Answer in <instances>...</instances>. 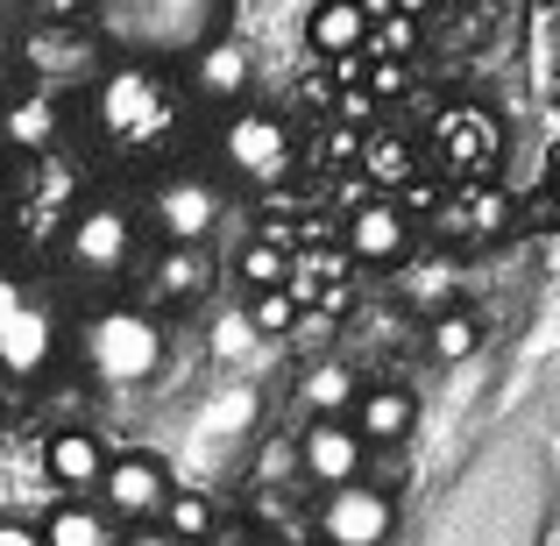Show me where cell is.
<instances>
[{"instance_id": "obj_5", "label": "cell", "mask_w": 560, "mask_h": 546, "mask_svg": "<svg viewBox=\"0 0 560 546\" xmlns=\"http://www.w3.org/2000/svg\"><path fill=\"white\" fill-rule=\"evenodd\" d=\"M220 164L234 171L242 185H284L291 178V164H299V142H291V128H284V114H270V107H242L228 128H220Z\"/></svg>"}, {"instance_id": "obj_18", "label": "cell", "mask_w": 560, "mask_h": 546, "mask_svg": "<svg viewBox=\"0 0 560 546\" xmlns=\"http://www.w3.org/2000/svg\"><path fill=\"white\" fill-rule=\"evenodd\" d=\"M433 156L454 171V178H476V171H490V156H497V128L482 121V114H447V128H433Z\"/></svg>"}, {"instance_id": "obj_32", "label": "cell", "mask_w": 560, "mask_h": 546, "mask_svg": "<svg viewBox=\"0 0 560 546\" xmlns=\"http://www.w3.org/2000/svg\"><path fill=\"white\" fill-rule=\"evenodd\" d=\"M0 546H43L28 525H14V519H0Z\"/></svg>"}, {"instance_id": "obj_3", "label": "cell", "mask_w": 560, "mask_h": 546, "mask_svg": "<svg viewBox=\"0 0 560 546\" xmlns=\"http://www.w3.org/2000/svg\"><path fill=\"white\" fill-rule=\"evenodd\" d=\"M85 369L107 391H136L164 369V327L142 305H107V313L85 320Z\"/></svg>"}, {"instance_id": "obj_8", "label": "cell", "mask_w": 560, "mask_h": 546, "mask_svg": "<svg viewBox=\"0 0 560 546\" xmlns=\"http://www.w3.org/2000/svg\"><path fill=\"white\" fill-rule=\"evenodd\" d=\"M150 228L164 234L171 248H199L206 234L220 228V191H213V178H199V171L164 178V185L150 191Z\"/></svg>"}, {"instance_id": "obj_25", "label": "cell", "mask_w": 560, "mask_h": 546, "mask_svg": "<svg viewBox=\"0 0 560 546\" xmlns=\"http://www.w3.org/2000/svg\"><path fill=\"white\" fill-rule=\"evenodd\" d=\"M206 291V256L199 248H171V256H156V299L164 305H185Z\"/></svg>"}, {"instance_id": "obj_23", "label": "cell", "mask_w": 560, "mask_h": 546, "mask_svg": "<svg viewBox=\"0 0 560 546\" xmlns=\"http://www.w3.org/2000/svg\"><path fill=\"white\" fill-rule=\"evenodd\" d=\"M213 504H206L199 490H171V504H164V519H156V533L164 539H178V546H199V539H213Z\"/></svg>"}, {"instance_id": "obj_2", "label": "cell", "mask_w": 560, "mask_h": 546, "mask_svg": "<svg viewBox=\"0 0 560 546\" xmlns=\"http://www.w3.org/2000/svg\"><path fill=\"white\" fill-rule=\"evenodd\" d=\"M121 43L136 65L156 57H191L199 43L228 36V0H114L100 14V43Z\"/></svg>"}, {"instance_id": "obj_27", "label": "cell", "mask_w": 560, "mask_h": 546, "mask_svg": "<svg viewBox=\"0 0 560 546\" xmlns=\"http://www.w3.org/2000/svg\"><path fill=\"white\" fill-rule=\"evenodd\" d=\"M248 320H256V334H291L299 327V299L291 291H248Z\"/></svg>"}, {"instance_id": "obj_15", "label": "cell", "mask_w": 560, "mask_h": 546, "mask_svg": "<svg viewBox=\"0 0 560 546\" xmlns=\"http://www.w3.org/2000/svg\"><path fill=\"white\" fill-rule=\"evenodd\" d=\"M248 79H256V57H248L242 36H213L191 50V93L199 100H242Z\"/></svg>"}, {"instance_id": "obj_6", "label": "cell", "mask_w": 560, "mask_h": 546, "mask_svg": "<svg viewBox=\"0 0 560 546\" xmlns=\"http://www.w3.org/2000/svg\"><path fill=\"white\" fill-rule=\"evenodd\" d=\"M65 263L79 277H121L136 263V220H128V206L79 199V213L65 228Z\"/></svg>"}, {"instance_id": "obj_20", "label": "cell", "mask_w": 560, "mask_h": 546, "mask_svg": "<svg viewBox=\"0 0 560 546\" xmlns=\"http://www.w3.org/2000/svg\"><path fill=\"white\" fill-rule=\"evenodd\" d=\"M28 191H22V213L28 220H43V228H50V213H57V199H71V191H79V171L65 164V156H28Z\"/></svg>"}, {"instance_id": "obj_17", "label": "cell", "mask_w": 560, "mask_h": 546, "mask_svg": "<svg viewBox=\"0 0 560 546\" xmlns=\"http://www.w3.org/2000/svg\"><path fill=\"white\" fill-rule=\"evenodd\" d=\"M100 468H107V448H100V433H85V426H65V433L43 440V476H50L57 490H100Z\"/></svg>"}, {"instance_id": "obj_24", "label": "cell", "mask_w": 560, "mask_h": 546, "mask_svg": "<svg viewBox=\"0 0 560 546\" xmlns=\"http://www.w3.org/2000/svg\"><path fill=\"white\" fill-rule=\"evenodd\" d=\"M234 270H242V284H248V291H284V277H291V248L277 242V234H256V242L242 248V263H234Z\"/></svg>"}, {"instance_id": "obj_33", "label": "cell", "mask_w": 560, "mask_h": 546, "mask_svg": "<svg viewBox=\"0 0 560 546\" xmlns=\"http://www.w3.org/2000/svg\"><path fill=\"white\" fill-rule=\"evenodd\" d=\"M121 546H178V539H164V533H136V539H121Z\"/></svg>"}, {"instance_id": "obj_12", "label": "cell", "mask_w": 560, "mask_h": 546, "mask_svg": "<svg viewBox=\"0 0 560 546\" xmlns=\"http://www.w3.org/2000/svg\"><path fill=\"white\" fill-rule=\"evenodd\" d=\"M348 411H355L348 426H355L362 448H397V440L419 426V397H411L405 383H362V397Z\"/></svg>"}, {"instance_id": "obj_29", "label": "cell", "mask_w": 560, "mask_h": 546, "mask_svg": "<svg viewBox=\"0 0 560 546\" xmlns=\"http://www.w3.org/2000/svg\"><path fill=\"white\" fill-rule=\"evenodd\" d=\"M370 171H376L383 185H405V178H411V150H405L397 136H376V142H370Z\"/></svg>"}, {"instance_id": "obj_11", "label": "cell", "mask_w": 560, "mask_h": 546, "mask_svg": "<svg viewBox=\"0 0 560 546\" xmlns=\"http://www.w3.org/2000/svg\"><path fill=\"white\" fill-rule=\"evenodd\" d=\"M411 256V213L397 199H370L348 213V263H370V270H397Z\"/></svg>"}, {"instance_id": "obj_16", "label": "cell", "mask_w": 560, "mask_h": 546, "mask_svg": "<svg viewBox=\"0 0 560 546\" xmlns=\"http://www.w3.org/2000/svg\"><path fill=\"white\" fill-rule=\"evenodd\" d=\"M305 43H313V57H327V65H348V57L370 43V8H362V0H313Z\"/></svg>"}, {"instance_id": "obj_9", "label": "cell", "mask_w": 560, "mask_h": 546, "mask_svg": "<svg viewBox=\"0 0 560 546\" xmlns=\"http://www.w3.org/2000/svg\"><path fill=\"white\" fill-rule=\"evenodd\" d=\"M390 533H397L390 490L348 483V490H327V504H319V539L327 546H383Z\"/></svg>"}, {"instance_id": "obj_14", "label": "cell", "mask_w": 560, "mask_h": 546, "mask_svg": "<svg viewBox=\"0 0 560 546\" xmlns=\"http://www.w3.org/2000/svg\"><path fill=\"white\" fill-rule=\"evenodd\" d=\"M57 136H65V107H57L50 93H36V85L14 93L8 107H0V142H8L22 164H28V156H50Z\"/></svg>"}, {"instance_id": "obj_30", "label": "cell", "mask_w": 560, "mask_h": 546, "mask_svg": "<svg viewBox=\"0 0 560 546\" xmlns=\"http://www.w3.org/2000/svg\"><path fill=\"white\" fill-rule=\"evenodd\" d=\"M22 299H28V291H22V284H14V277H8V270H0V327H8V320H14V313H22Z\"/></svg>"}, {"instance_id": "obj_35", "label": "cell", "mask_w": 560, "mask_h": 546, "mask_svg": "<svg viewBox=\"0 0 560 546\" xmlns=\"http://www.w3.org/2000/svg\"><path fill=\"white\" fill-rule=\"evenodd\" d=\"M107 8H114V0H107Z\"/></svg>"}, {"instance_id": "obj_22", "label": "cell", "mask_w": 560, "mask_h": 546, "mask_svg": "<svg viewBox=\"0 0 560 546\" xmlns=\"http://www.w3.org/2000/svg\"><path fill=\"white\" fill-rule=\"evenodd\" d=\"M43 546H121L114 539V519L100 504H65V511H50V525L36 533Z\"/></svg>"}, {"instance_id": "obj_4", "label": "cell", "mask_w": 560, "mask_h": 546, "mask_svg": "<svg viewBox=\"0 0 560 546\" xmlns=\"http://www.w3.org/2000/svg\"><path fill=\"white\" fill-rule=\"evenodd\" d=\"M22 71L36 93H79V85H93L100 71H107V43L93 36L85 22H36L22 36Z\"/></svg>"}, {"instance_id": "obj_26", "label": "cell", "mask_w": 560, "mask_h": 546, "mask_svg": "<svg viewBox=\"0 0 560 546\" xmlns=\"http://www.w3.org/2000/svg\"><path fill=\"white\" fill-rule=\"evenodd\" d=\"M440 228L447 234H490V228H504V191H482V185H468L462 199L440 213Z\"/></svg>"}, {"instance_id": "obj_31", "label": "cell", "mask_w": 560, "mask_h": 546, "mask_svg": "<svg viewBox=\"0 0 560 546\" xmlns=\"http://www.w3.org/2000/svg\"><path fill=\"white\" fill-rule=\"evenodd\" d=\"M85 0H43V22H79Z\"/></svg>"}, {"instance_id": "obj_1", "label": "cell", "mask_w": 560, "mask_h": 546, "mask_svg": "<svg viewBox=\"0 0 560 546\" xmlns=\"http://www.w3.org/2000/svg\"><path fill=\"white\" fill-rule=\"evenodd\" d=\"M85 93H93L100 136H107L121 156H142V150H156V142L178 136L185 93H178V85H171L156 65H136V57H121V65H107L93 85H85Z\"/></svg>"}, {"instance_id": "obj_13", "label": "cell", "mask_w": 560, "mask_h": 546, "mask_svg": "<svg viewBox=\"0 0 560 546\" xmlns=\"http://www.w3.org/2000/svg\"><path fill=\"white\" fill-rule=\"evenodd\" d=\"M57 356V313L43 299H22V313L0 327V376H43Z\"/></svg>"}, {"instance_id": "obj_19", "label": "cell", "mask_w": 560, "mask_h": 546, "mask_svg": "<svg viewBox=\"0 0 560 546\" xmlns=\"http://www.w3.org/2000/svg\"><path fill=\"white\" fill-rule=\"evenodd\" d=\"M355 397H362V376H355V369H348L341 356L313 362V369L299 376V405H305V419H341Z\"/></svg>"}, {"instance_id": "obj_34", "label": "cell", "mask_w": 560, "mask_h": 546, "mask_svg": "<svg viewBox=\"0 0 560 546\" xmlns=\"http://www.w3.org/2000/svg\"><path fill=\"white\" fill-rule=\"evenodd\" d=\"M0 36H14V0H0Z\"/></svg>"}, {"instance_id": "obj_28", "label": "cell", "mask_w": 560, "mask_h": 546, "mask_svg": "<svg viewBox=\"0 0 560 546\" xmlns=\"http://www.w3.org/2000/svg\"><path fill=\"white\" fill-rule=\"evenodd\" d=\"M370 43H376L383 57H390V65H405V57L419 50V22H411V14H390V22H383V28L370 22Z\"/></svg>"}, {"instance_id": "obj_10", "label": "cell", "mask_w": 560, "mask_h": 546, "mask_svg": "<svg viewBox=\"0 0 560 546\" xmlns=\"http://www.w3.org/2000/svg\"><path fill=\"white\" fill-rule=\"evenodd\" d=\"M362 462H370V448L355 440L348 419H313L299 433V468H305V483H319V490H348V483H362Z\"/></svg>"}, {"instance_id": "obj_7", "label": "cell", "mask_w": 560, "mask_h": 546, "mask_svg": "<svg viewBox=\"0 0 560 546\" xmlns=\"http://www.w3.org/2000/svg\"><path fill=\"white\" fill-rule=\"evenodd\" d=\"M164 504H171V468L156 454H114L100 468V511L107 519L150 525V519H164Z\"/></svg>"}, {"instance_id": "obj_21", "label": "cell", "mask_w": 560, "mask_h": 546, "mask_svg": "<svg viewBox=\"0 0 560 546\" xmlns=\"http://www.w3.org/2000/svg\"><path fill=\"white\" fill-rule=\"evenodd\" d=\"M482 348V320L468 313V305H447V313H433V327H425V356L433 362H468Z\"/></svg>"}]
</instances>
